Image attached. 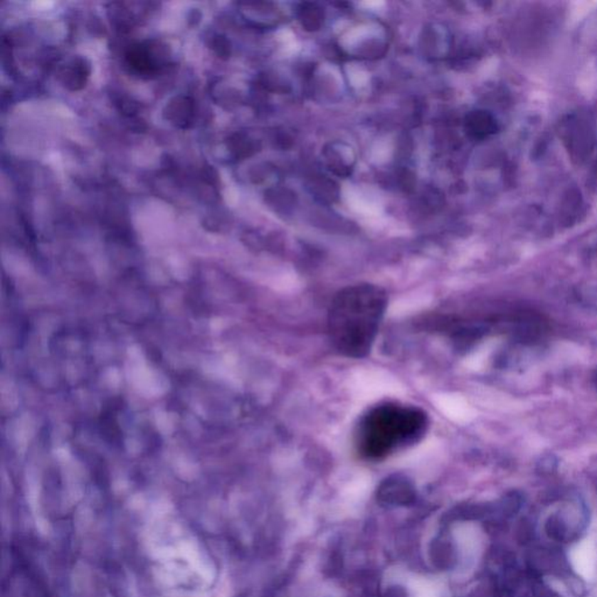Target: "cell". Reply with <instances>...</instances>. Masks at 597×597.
Listing matches in <instances>:
<instances>
[{
	"instance_id": "1",
	"label": "cell",
	"mask_w": 597,
	"mask_h": 597,
	"mask_svg": "<svg viewBox=\"0 0 597 597\" xmlns=\"http://www.w3.org/2000/svg\"><path fill=\"white\" fill-rule=\"evenodd\" d=\"M386 306V294L374 285H355L336 294L328 313V332L336 350L352 359L368 355Z\"/></svg>"
},
{
	"instance_id": "2",
	"label": "cell",
	"mask_w": 597,
	"mask_h": 597,
	"mask_svg": "<svg viewBox=\"0 0 597 597\" xmlns=\"http://www.w3.org/2000/svg\"><path fill=\"white\" fill-rule=\"evenodd\" d=\"M427 426V416L418 407L381 403L359 421L356 445L363 458L381 460L419 441Z\"/></svg>"
},
{
	"instance_id": "3",
	"label": "cell",
	"mask_w": 597,
	"mask_h": 597,
	"mask_svg": "<svg viewBox=\"0 0 597 597\" xmlns=\"http://www.w3.org/2000/svg\"><path fill=\"white\" fill-rule=\"evenodd\" d=\"M167 53L162 46L154 42H146L133 46L126 56L130 67L142 75L154 74L165 65Z\"/></svg>"
},
{
	"instance_id": "4",
	"label": "cell",
	"mask_w": 597,
	"mask_h": 597,
	"mask_svg": "<svg viewBox=\"0 0 597 597\" xmlns=\"http://www.w3.org/2000/svg\"><path fill=\"white\" fill-rule=\"evenodd\" d=\"M167 120L181 127H186L194 115V104L189 98L176 97L167 104Z\"/></svg>"
},
{
	"instance_id": "5",
	"label": "cell",
	"mask_w": 597,
	"mask_h": 597,
	"mask_svg": "<svg viewBox=\"0 0 597 597\" xmlns=\"http://www.w3.org/2000/svg\"><path fill=\"white\" fill-rule=\"evenodd\" d=\"M89 73H90V67L85 60L82 58H75L74 61L67 65L62 73L63 83L73 90L80 89L87 82Z\"/></svg>"
},
{
	"instance_id": "6",
	"label": "cell",
	"mask_w": 597,
	"mask_h": 597,
	"mask_svg": "<svg viewBox=\"0 0 597 597\" xmlns=\"http://www.w3.org/2000/svg\"><path fill=\"white\" fill-rule=\"evenodd\" d=\"M468 127L475 136H487L495 130L494 120L485 112H474L468 120Z\"/></svg>"
},
{
	"instance_id": "7",
	"label": "cell",
	"mask_w": 597,
	"mask_h": 597,
	"mask_svg": "<svg viewBox=\"0 0 597 597\" xmlns=\"http://www.w3.org/2000/svg\"><path fill=\"white\" fill-rule=\"evenodd\" d=\"M545 529L551 539L556 541H565L567 539V527L560 517H549Z\"/></svg>"
},
{
	"instance_id": "8",
	"label": "cell",
	"mask_w": 597,
	"mask_h": 597,
	"mask_svg": "<svg viewBox=\"0 0 597 597\" xmlns=\"http://www.w3.org/2000/svg\"><path fill=\"white\" fill-rule=\"evenodd\" d=\"M300 20L307 28L315 29L322 23V12L319 7L308 5L301 10Z\"/></svg>"
},
{
	"instance_id": "9",
	"label": "cell",
	"mask_w": 597,
	"mask_h": 597,
	"mask_svg": "<svg viewBox=\"0 0 597 597\" xmlns=\"http://www.w3.org/2000/svg\"><path fill=\"white\" fill-rule=\"evenodd\" d=\"M533 534V529L529 525V522H525V520H522L519 524V527H518V539L520 540V542H529V540L531 539V537Z\"/></svg>"
},
{
	"instance_id": "10",
	"label": "cell",
	"mask_w": 597,
	"mask_h": 597,
	"mask_svg": "<svg viewBox=\"0 0 597 597\" xmlns=\"http://www.w3.org/2000/svg\"><path fill=\"white\" fill-rule=\"evenodd\" d=\"M534 595H536V597H556V595L552 591H549V588L544 587V586L537 587Z\"/></svg>"
},
{
	"instance_id": "11",
	"label": "cell",
	"mask_w": 597,
	"mask_h": 597,
	"mask_svg": "<svg viewBox=\"0 0 597 597\" xmlns=\"http://www.w3.org/2000/svg\"><path fill=\"white\" fill-rule=\"evenodd\" d=\"M594 383H595V386H596V389H597V370H596V372H595V375H594Z\"/></svg>"
}]
</instances>
